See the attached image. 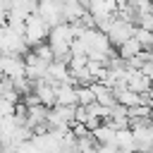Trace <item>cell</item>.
<instances>
[{"label":"cell","mask_w":153,"mask_h":153,"mask_svg":"<svg viewBox=\"0 0 153 153\" xmlns=\"http://www.w3.org/2000/svg\"><path fill=\"white\" fill-rule=\"evenodd\" d=\"M86 55H69V60H67V69H69V74L72 72H76V69H84L86 67Z\"/></svg>","instance_id":"30bf717a"},{"label":"cell","mask_w":153,"mask_h":153,"mask_svg":"<svg viewBox=\"0 0 153 153\" xmlns=\"http://www.w3.org/2000/svg\"><path fill=\"white\" fill-rule=\"evenodd\" d=\"M115 148H117V151L134 153V136H131L129 129H124V131H115Z\"/></svg>","instance_id":"52a82bcc"},{"label":"cell","mask_w":153,"mask_h":153,"mask_svg":"<svg viewBox=\"0 0 153 153\" xmlns=\"http://www.w3.org/2000/svg\"><path fill=\"white\" fill-rule=\"evenodd\" d=\"M48 33H50V26L36 12L24 19V43H26L29 50L36 48V45H41V43H45L48 41Z\"/></svg>","instance_id":"6da1fadb"},{"label":"cell","mask_w":153,"mask_h":153,"mask_svg":"<svg viewBox=\"0 0 153 153\" xmlns=\"http://www.w3.org/2000/svg\"><path fill=\"white\" fill-rule=\"evenodd\" d=\"M91 136H93V141H96L98 146H105V143H115V129H110L105 122H103L100 127H96V129L91 131Z\"/></svg>","instance_id":"8992f818"},{"label":"cell","mask_w":153,"mask_h":153,"mask_svg":"<svg viewBox=\"0 0 153 153\" xmlns=\"http://www.w3.org/2000/svg\"><path fill=\"white\" fill-rule=\"evenodd\" d=\"M86 112H88V117H96V120H100V122H108V120H110V108H103V105H98V103H91V105L86 108Z\"/></svg>","instance_id":"9c48e42d"},{"label":"cell","mask_w":153,"mask_h":153,"mask_svg":"<svg viewBox=\"0 0 153 153\" xmlns=\"http://www.w3.org/2000/svg\"><path fill=\"white\" fill-rule=\"evenodd\" d=\"M153 86V81L141 72V69H136V72H129V76H127V88L129 91H134V93H146L148 88Z\"/></svg>","instance_id":"277c9868"},{"label":"cell","mask_w":153,"mask_h":153,"mask_svg":"<svg viewBox=\"0 0 153 153\" xmlns=\"http://www.w3.org/2000/svg\"><path fill=\"white\" fill-rule=\"evenodd\" d=\"M55 91V105H76V86L72 84H50Z\"/></svg>","instance_id":"3957f363"},{"label":"cell","mask_w":153,"mask_h":153,"mask_svg":"<svg viewBox=\"0 0 153 153\" xmlns=\"http://www.w3.org/2000/svg\"><path fill=\"white\" fill-rule=\"evenodd\" d=\"M0 74L10 81L24 79V60L19 55H0Z\"/></svg>","instance_id":"7a4b0ae2"},{"label":"cell","mask_w":153,"mask_h":153,"mask_svg":"<svg viewBox=\"0 0 153 153\" xmlns=\"http://www.w3.org/2000/svg\"><path fill=\"white\" fill-rule=\"evenodd\" d=\"M91 103H96V96L88 86H76V105L81 108H88Z\"/></svg>","instance_id":"ba28073f"},{"label":"cell","mask_w":153,"mask_h":153,"mask_svg":"<svg viewBox=\"0 0 153 153\" xmlns=\"http://www.w3.org/2000/svg\"><path fill=\"white\" fill-rule=\"evenodd\" d=\"M115 98H117V105H122V108H127V110H129V108H136V105H143V98H141L139 93L129 91V88L115 93Z\"/></svg>","instance_id":"5b68a950"}]
</instances>
